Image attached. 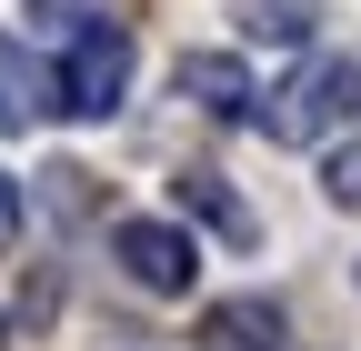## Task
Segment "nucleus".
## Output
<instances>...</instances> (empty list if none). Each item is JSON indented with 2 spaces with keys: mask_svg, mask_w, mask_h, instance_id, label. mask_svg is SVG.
I'll return each instance as SVG.
<instances>
[{
  "mask_svg": "<svg viewBox=\"0 0 361 351\" xmlns=\"http://www.w3.org/2000/svg\"><path fill=\"white\" fill-rule=\"evenodd\" d=\"M121 91H130V30H121V20H80L71 51H61V80H51V111H71V121H111Z\"/></svg>",
  "mask_w": 361,
  "mask_h": 351,
  "instance_id": "obj_2",
  "label": "nucleus"
},
{
  "mask_svg": "<svg viewBox=\"0 0 361 351\" xmlns=\"http://www.w3.org/2000/svg\"><path fill=\"white\" fill-rule=\"evenodd\" d=\"M351 111H361V61H351V51H322L281 101L261 111V130H271V141H291V151H311V141H331Z\"/></svg>",
  "mask_w": 361,
  "mask_h": 351,
  "instance_id": "obj_1",
  "label": "nucleus"
},
{
  "mask_svg": "<svg viewBox=\"0 0 361 351\" xmlns=\"http://www.w3.org/2000/svg\"><path fill=\"white\" fill-rule=\"evenodd\" d=\"M11 231H20V181L0 171V251H11Z\"/></svg>",
  "mask_w": 361,
  "mask_h": 351,
  "instance_id": "obj_8",
  "label": "nucleus"
},
{
  "mask_svg": "<svg viewBox=\"0 0 361 351\" xmlns=\"http://www.w3.org/2000/svg\"><path fill=\"white\" fill-rule=\"evenodd\" d=\"M201 351H291V341H281V301H261V291H241V301H211Z\"/></svg>",
  "mask_w": 361,
  "mask_h": 351,
  "instance_id": "obj_4",
  "label": "nucleus"
},
{
  "mask_svg": "<svg viewBox=\"0 0 361 351\" xmlns=\"http://www.w3.org/2000/svg\"><path fill=\"white\" fill-rule=\"evenodd\" d=\"M322 191H331V201H361V141H341V151L322 161Z\"/></svg>",
  "mask_w": 361,
  "mask_h": 351,
  "instance_id": "obj_7",
  "label": "nucleus"
},
{
  "mask_svg": "<svg viewBox=\"0 0 361 351\" xmlns=\"http://www.w3.org/2000/svg\"><path fill=\"white\" fill-rule=\"evenodd\" d=\"M171 191H180V211H201L211 231H231V241H251V211H241L231 191H221V171H180Z\"/></svg>",
  "mask_w": 361,
  "mask_h": 351,
  "instance_id": "obj_6",
  "label": "nucleus"
},
{
  "mask_svg": "<svg viewBox=\"0 0 361 351\" xmlns=\"http://www.w3.org/2000/svg\"><path fill=\"white\" fill-rule=\"evenodd\" d=\"M180 101L211 111V121H241V111H251V70H241L231 51H191V61H180Z\"/></svg>",
  "mask_w": 361,
  "mask_h": 351,
  "instance_id": "obj_5",
  "label": "nucleus"
},
{
  "mask_svg": "<svg viewBox=\"0 0 361 351\" xmlns=\"http://www.w3.org/2000/svg\"><path fill=\"white\" fill-rule=\"evenodd\" d=\"M111 261L141 291H161V301H180V291L201 281V241L180 231V221H111Z\"/></svg>",
  "mask_w": 361,
  "mask_h": 351,
  "instance_id": "obj_3",
  "label": "nucleus"
}]
</instances>
